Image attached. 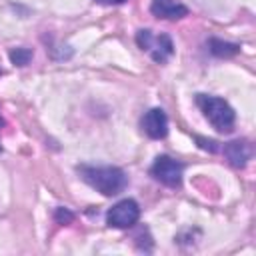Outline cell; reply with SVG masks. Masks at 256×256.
Instances as JSON below:
<instances>
[{"mask_svg":"<svg viewBox=\"0 0 256 256\" xmlns=\"http://www.w3.org/2000/svg\"><path fill=\"white\" fill-rule=\"evenodd\" d=\"M78 174L88 186H92L94 190H98L104 196H116L128 184L126 172L118 166H88V164H82V166H78Z\"/></svg>","mask_w":256,"mask_h":256,"instance_id":"1","label":"cell"},{"mask_svg":"<svg viewBox=\"0 0 256 256\" xmlns=\"http://www.w3.org/2000/svg\"><path fill=\"white\" fill-rule=\"evenodd\" d=\"M196 106L202 110L204 118L212 124L214 130L224 132V134L234 130L236 112L224 98L210 96V94H196Z\"/></svg>","mask_w":256,"mask_h":256,"instance_id":"2","label":"cell"},{"mask_svg":"<svg viewBox=\"0 0 256 256\" xmlns=\"http://www.w3.org/2000/svg\"><path fill=\"white\" fill-rule=\"evenodd\" d=\"M136 44L142 52H148L150 58L158 64H164L174 54V44L168 34H154L148 28L136 32Z\"/></svg>","mask_w":256,"mask_h":256,"instance_id":"3","label":"cell"},{"mask_svg":"<svg viewBox=\"0 0 256 256\" xmlns=\"http://www.w3.org/2000/svg\"><path fill=\"white\" fill-rule=\"evenodd\" d=\"M140 218V206L132 198H124L116 202L108 212H106V222L112 228H132Z\"/></svg>","mask_w":256,"mask_h":256,"instance_id":"4","label":"cell"},{"mask_svg":"<svg viewBox=\"0 0 256 256\" xmlns=\"http://www.w3.org/2000/svg\"><path fill=\"white\" fill-rule=\"evenodd\" d=\"M182 172H184L182 162L174 160L172 156H158L150 168V174L160 184L170 186V188H178L182 184Z\"/></svg>","mask_w":256,"mask_h":256,"instance_id":"5","label":"cell"},{"mask_svg":"<svg viewBox=\"0 0 256 256\" xmlns=\"http://www.w3.org/2000/svg\"><path fill=\"white\" fill-rule=\"evenodd\" d=\"M142 130L146 132L148 138L160 140L168 134V116L162 108H152L142 116Z\"/></svg>","mask_w":256,"mask_h":256,"instance_id":"6","label":"cell"},{"mask_svg":"<svg viewBox=\"0 0 256 256\" xmlns=\"http://www.w3.org/2000/svg\"><path fill=\"white\" fill-rule=\"evenodd\" d=\"M150 12L160 20H180L188 16V8L178 0H152Z\"/></svg>","mask_w":256,"mask_h":256,"instance_id":"7","label":"cell"},{"mask_svg":"<svg viewBox=\"0 0 256 256\" xmlns=\"http://www.w3.org/2000/svg\"><path fill=\"white\" fill-rule=\"evenodd\" d=\"M226 160L230 166L234 168H244L252 156V150H250V144L246 140H232V142H226L224 148H222Z\"/></svg>","mask_w":256,"mask_h":256,"instance_id":"8","label":"cell"},{"mask_svg":"<svg viewBox=\"0 0 256 256\" xmlns=\"http://www.w3.org/2000/svg\"><path fill=\"white\" fill-rule=\"evenodd\" d=\"M208 48H210V54H214L218 58H230L240 52V44H232V42H226L220 38H210Z\"/></svg>","mask_w":256,"mask_h":256,"instance_id":"9","label":"cell"},{"mask_svg":"<svg viewBox=\"0 0 256 256\" xmlns=\"http://www.w3.org/2000/svg\"><path fill=\"white\" fill-rule=\"evenodd\" d=\"M10 60L16 66H26L32 60V50L30 48H14V50H10Z\"/></svg>","mask_w":256,"mask_h":256,"instance_id":"10","label":"cell"},{"mask_svg":"<svg viewBox=\"0 0 256 256\" xmlns=\"http://www.w3.org/2000/svg\"><path fill=\"white\" fill-rule=\"evenodd\" d=\"M54 220L58 222V224H70L72 220H74V214L68 210V208H56V212H54Z\"/></svg>","mask_w":256,"mask_h":256,"instance_id":"11","label":"cell"},{"mask_svg":"<svg viewBox=\"0 0 256 256\" xmlns=\"http://www.w3.org/2000/svg\"><path fill=\"white\" fill-rule=\"evenodd\" d=\"M196 142H198V146L202 148V150H208V152H218V142H214V140H208V138H202V136H198L196 138Z\"/></svg>","mask_w":256,"mask_h":256,"instance_id":"12","label":"cell"},{"mask_svg":"<svg viewBox=\"0 0 256 256\" xmlns=\"http://www.w3.org/2000/svg\"><path fill=\"white\" fill-rule=\"evenodd\" d=\"M98 4H106V6H118V4H124L126 0H96Z\"/></svg>","mask_w":256,"mask_h":256,"instance_id":"13","label":"cell"},{"mask_svg":"<svg viewBox=\"0 0 256 256\" xmlns=\"http://www.w3.org/2000/svg\"><path fill=\"white\" fill-rule=\"evenodd\" d=\"M2 126H4V120H2V118H0V128H2Z\"/></svg>","mask_w":256,"mask_h":256,"instance_id":"14","label":"cell"},{"mask_svg":"<svg viewBox=\"0 0 256 256\" xmlns=\"http://www.w3.org/2000/svg\"><path fill=\"white\" fill-rule=\"evenodd\" d=\"M0 150H2V148H0Z\"/></svg>","mask_w":256,"mask_h":256,"instance_id":"15","label":"cell"}]
</instances>
